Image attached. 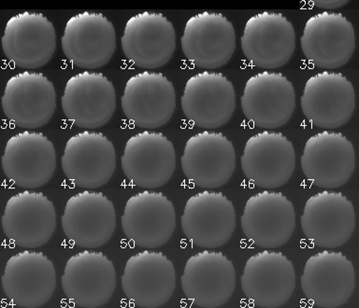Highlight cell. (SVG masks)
<instances>
[{
	"label": "cell",
	"instance_id": "cell-8",
	"mask_svg": "<svg viewBox=\"0 0 359 308\" xmlns=\"http://www.w3.org/2000/svg\"><path fill=\"white\" fill-rule=\"evenodd\" d=\"M241 103L247 120L257 127L271 130L291 119L296 109V92L282 73L263 71L247 80Z\"/></svg>",
	"mask_w": 359,
	"mask_h": 308
},
{
	"label": "cell",
	"instance_id": "cell-19",
	"mask_svg": "<svg viewBox=\"0 0 359 308\" xmlns=\"http://www.w3.org/2000/svg\"><path fill=\"white\" fill-rule=\"evenodd\" d=\"M241 221L247 239L259 248H277L293 234L296 212L282 192L264 190L247 200Z\"/></svg>",
	"mask_w": 359,
	"mask_h": 308
},
{
	"label": "cell",
	"instance_id": "cell-17",
	"mask_svg": "<svg viewBox=\"0 0 359 308\" xmlns=\"http://www.w3.org/2000/svg\"><path fill=\"white\" fill-rule=\"evenodd\" d=\"M2 49L14 66L41 69L49 63L55 52V28L42 13L25 11L16 14L6 24Z\"/></svg>",
	"mask_w": 359,
	"mask_h": 308
},
{
	"label": "cell",
	"instance_id": "cell-13",
	"mask_svg": "<svg viewBox=\"0 0 359 308\" xmlns=\"http://www.w3.org/2000/svg\"><path fill=\"white\" fill-rule=\"evenodd\" d=\"M1 282L6 297L15 307H41L55 290V265L42 252H19L6 263Z\"/></svg>",
	"mask_w": 359,
	"mask_h": 308
},
{
	"label": "cell",
	"instance_id": "cell-12",
	"mask_svg": "<svg viewBox=\"0 0 359 308\" xmlns=\"http://www.w3.org/2000/svg\"><path fill=\"white\" fill-rule=\"evenodd\" d=\"M62 228L67 239L84 248H100L116 228V212L102 192L83 190L72 196L65 206Z\"/></svg>",
	"mask_w": 359,
	"mask_h": 308
},
{
	"label": "cell",
	"instance_id": "cell-15",
	"mask_svg": "<svg viewBox=\"0 0 359 308\" xmlns=\"http://www.w3.org/2000/svg\"><path fill=\"white\" fill-rule=\"evenodd\" d=\"M182 168L196 187L216 189L226 184L236 169L232 142L218 132L203 131L185 143Z\"/></svg>",
	"mask_w": 359,
	"mask_h": 308
},
{
	"label": "cell",
	"instance_id": "cell-21",
	"mask_svg": "<svg viewBox=\"0 0 359 308\" xmlns=\"http://www.w3.org/2000/svg\"><path fill=\"white\" fill-rule=\"evenodd\" d=\"M56 228L53 202L42 192H24L11 196L2 216V229L11 242L25 248L48 243Z\"/></svg>",
	"mask_w": 359,
	"mask_h": 308
},
{
	"label": "cell",
	"instance_id": "cell-14",
	"mask_svg": "<svg viewBox=\"0 0 359 308\" xmlns=\"http://www.w3.org/2000/svg\"><path fill=\"white\" fill-rule=\"evenodd\" d=\"M121 103L123 114L137 127L160 128L175 111V89L162 73H137L126 83Z\"/></svg>",
	"mask_w": 359,
	"mask_h": 308
},
{
	"label": "cell",
	"instance_id": "cell-9",
	"mask_svg": "<svg viewBox=\"0 0 359 308\" xmlns=\"http://www.w3.org/2000/svg\"><path fill=\"white\" fill-rule=\"evenodd\" d=\"M121 43L123 55L139 69H160L175 52V28L162 13L144 11L126 22Z\"/></svg>",
	"mask_w": 359,
	"mask_h": 308
},
{
	"label": "cell",
	"instance_id": "cell-7",
	"mask_svg": "<svg viewBox=\"0 0 359 308\" xmlns=\"http://www.w3.org/2000/svg\"><path fill=\"white\" fill-rule=\"evenodd\" d=\"M61 103L67 120L91 130L102 127L111 119L116 109V92L102 73L83 71L67 80Z\"/></svg>",
	"mask_w": 359,
	"mask_h": 308
},
{
	"label": "cell",
	"instance_id": "cell-1",
	"mask_svg": "<svg viewBox=\"0 0 359 308\" xmlns=\"http://www.w3.org/2000/svg\"><path fill=\"white\" fill-rule=\"evenodd\" d=\"M61 43L65 56L73 66L100 69L109 63L116 50V32L102 13L84 11L67 21Z\"/></svg>",
	"mask_w": 359,
	"mask_h": 308
},
{
	"label": "cell",
	"instance_id": "cell-6",
	"mask_svg": "<svg viewBox=\"0 0 359 308\" xmlns=\"http://www.w3.org/2000/svg\"><path fill=\"white\" fill-rule=\"evenodd\" d=\"M61 162L65 176L75 186L97 189L114 175L116 153L105 134L83 131L67 140Z\"/></svg>",
	"mask_w": 359,
	"mask_h": 308
},
{
	"label": "cell",
	"instance_id": "cell-24",
	"mask_svg": "<svg viewBox=\"0 0 359 308\" xmlns=\"http://www.w3.org/2000/svg\"><path fill=\"white\" fill-rule=\"evenodd\" d=\"M181 223L185 237L193 245L219 248L235 231L234 206L223 193L203 190L188 199Z\"/></svg>",
	"mask_w": 359,
	"mask_h": 308
},
{
	"label": "cell",
	"instance_id": "cell-4",
	"mask_svg": "<svg viewBox=\"0 0 359 308\" xmlns=\"http://www.w3.org/2000/svg\"><path fill=\"white\" fill-rule=\"evenodd\" d=\"M300 43L303 55L313 66L339 69L355 52V28L341 13L323 11L306 22Z\"/></svg>",
	"mask_w": 359,
	"mask_h": 308
},
{
	"label": "cell",
	"instance_id": "cell-31",
	"mask_svg": "<svg viewBox=\"0 0 359 308\" xmlns=\"http://www.w3.org/2000/svg\"><path fill=\"white\" fill-rule=\"evenodd\" d=\"M308 1L318 8L336 10V8L344 7L349 2V0H308Z\"/></svg>",
	"mask_w": 359,
	"mask_h": 308
},
{
	"label": "cell",
	"instance_id": "cell-28",
	"mask_svg": "<svg viewBox=\"0 0 359 308\" xmlns=\"http://www.w3.org/2000/svg\"><path fill=\"white\" fill-rule=\"evenodd\" d=\"M300 162L308 181L319 188L336 189L355 172V148L344 134L323 131L307 140Z\"/></svg>",
	"mask_w": 359,
	"mask_h": 308
},
{
	"label": "cell",
	"instance_id": "cell-2",
	"mask_svg": "<svg viewBox=\"0 0 359 308\" xmlns=\"http://www.w3.org/2000/svg\"><path fill=\"white\" fill-rule=\"evenodd\" d=\"M241 43L244 56L252 66L280 69L296 50V32L282 13L264 11L247 21Z\"/></svg>",
	"mask_w": 359,
	"mask_h": 308
},
{
	"label": "cell",
	"instance_id": "cell-10",
	"mask_svg": "<svg viewBox=\"0 0 359 308\" xmlns=\"http://www.w3.org/2000/svg\"><path fill=\"white\" fill-rule=\"evenodd\" d=\"M241 168L252 184L276 189L287 183L296 168L293 144L282 133L263 131L247 140Z\"/></svg>",
	"mask_w": 359,
	"mask_h": 308
},
{
	"label": "cell",
	"instance_id": "cell-11",
	"mask_svg": "<svg viewBox=\"0 0 359 308\" xmlns=\"http://www.w3.org/2000/svg\"><path fill=\"white\" fill-rule=\"evenodd\" d=\"M181 44L185 57L194 66L220 69L235 52V28L223 14L204 11L188 20Z\"/></svg>",
	"mask_w": 359,
	"mask_h": 308
},
{
	"label": "cell",
	"instance_id": "cell-26",
	"mask_svg": "<svg viewBox=\"0 0 359 308\" xmlns=\"http://www.w3.org/2000/svg\"><path fill=\"white\" fill-rule=\"evenodd\" d=\"M121 281L126 298L137 307H161L175 290V268L162 252L144 251L129 258Z\"/></svg>",
	"mask_w": 359,
	"mask_h": 308
},
{
	"label": "cell",
	"instance_id": "cell-29",
	"mask_svg": "<svg viewBox=\"0 0 359 308\" xmlns=\"http://www.w3.org/2000/svg\"><path fill=\"white\" fill-rule=\"evenodd\" d=\"M300 221L303 234L313 245L332 249L352 237L355 212L352 202L341 192L324 190L308 199Z\"/></svg>",
	"mask_w": 359,
	"mask_h": 308
},
{
	"label": "cell",
	"instance_id": "cell-20",
	"mask_svg": "<svg viewBox=\"0 0 359 308\" xmlns=\"http://www.w3.org/2000/svg\"><path fill=\"white\" fill-rule=\"evenodd\" d=\"M121 223L123 234L134 245L160 248L175 231V209L162 192L143 190L126 202Z\"/></svg>",
	"mask_w": 359,
	"mask_h": 308
},
{
	"label": "cell",
	"instance_id": "cell-27",
	"mask_svg": "<svg viewBox=\"0 0 359 308\" xmlns=\"http://www.w3.org/2000/svg\"><path fill=\"white\" fill-rule=\"evenodd\" d=\"M300 281L306 298L317 307H341L355 290V268L341 252L324 251L309 258Z\"/></svg>",
	"mask_w": 359,
	"mask_h": 308
},
{
	"label": "cell",
	"instance_id": "cell-18",
	"mask_svg": "<svg viewBox=\"0 0 359 308\" xmlns=\"http://www.w3.org/2000/svg\"><path fill=\"white\" fill-rule=\"evenodd\" d=\"M65 295L79 307L105 304L116 288V272L102 252L84 251L70 257L62 276Z\"/></svg>",
	"mask_w": 359,
	"mask_h": 308
},
{
	"label": "cell",
	"instance_id": "cell-3",
	"mask_svg": "<svg viewBox=\"0 0 359 308\" xmlns=\"http://www.w3.org/2000/svg\"><path fill=\"white\" fill-rule=\"evenodd\" d=\"M121 162L135 186L156 189L167 184L176 169L175 148L162 133L140 132L126 143Z\"/></svg>",
	"mask_w": 359,
	"mask_h": 308
},
{
	"label": "cell",
	"instance_id": "cell-25",
	"mask_svg": "<svg viewBox=\"0 0 359 308\" xmlns=\"http://www.w3.org/2000/svg\"><path fill=\"white\" fill-rule=\"evenodd\" d=\"M241 281L244 295L257 307H280L294 293L296 272L282 252L264 251L247 260Z\"/></svg>",
	"mask_w": 359,
	"mask_h": 308
},
{
	"label": "cell",
	"instance_id": "cell-30",
	"mask_svg": "<svg viewBox=\"0 0 359 308\" xmlns=\"http://www.w3.org/2000/svg\"><path fill=\"white\" fill-rule=\"evenodd\" d=\"M181 281L184 295L196 307H221L235 290L234 265L222 252H198L185 263Z\"/></svg>",
	"mask_w": 359,
	"mask_h": 308
},
{
	"label": "cell",
	"instance_id": "cell-22",
	"mask_svg": "<svg viewBox=\"0 0 359 308\" xmlns=\"http://www.w3.org/2000/svg\"><path fill=\"white\" fill-rule=\"evenodd\" d=\"M3 172L20 188L36 189L47 184L56 169L53 142L39 132L24 131L6 143Z\"/></svg>",
	"mask_w": 359,
	"mask_h": 308
},
{
	"label": "cell",
	"instance_id": "cell-23",
	"mask_svg": "<svg viewBox=\"0 0 359 308\" xmlns=\"http://www.w3.org/2000/svg\"><path fill=\"white\" fill-rule=\"evenodd\" d=\"M1 102L5 116L17 127L41 128L55 113V86L42 73H18L6 83Z\"/></svg>",
	"mask_w": 359,
	"mask_h": 308
},
{
	"label": "cell",
	"instance_id": "cell-16",
	"mask_svg": "<svg viewBox=\"0 0 359 308\" xmlns=\"http://www.w3.org/2000/svg\"><path fill=\"white\" fill-rule=\"evenodd\" d=\"M181 103L184 116L196 127L220 128L234 113L235 88L222 73H198L185 83Z\"/></svg>",
	"mask_w": 359,
	"mask_h": 308
},
{
	"label": "cell",
	"instance_id": "cell-5",
	"mask_svg": "<svg viewBox=\"0 0 359 308\" xmlns=\"http://www.w3.org/2000/svg\"><path fill=\"white\" fill-rule=\"evenodd\" d=\"M300 103L311 125L330 130L349 122L355 109V92L341 73L323 71L305 83Z\"/></svg>",
	"mask_w": 359,
	"mask_h": 308
}]
</instances>
